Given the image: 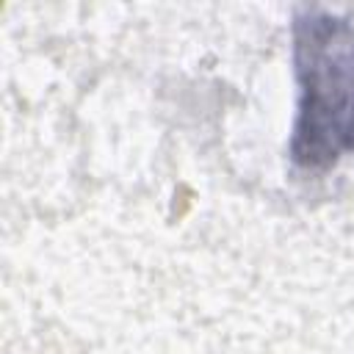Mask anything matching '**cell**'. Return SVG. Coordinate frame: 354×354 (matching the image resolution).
I'll list each match as a JSON object with an SVG mask.
<instances>
[{
    "label": "cell",
    "mask_w": 354,
    "mask_h": 354,
    "mask_svg": "<svg viewBox=\"0 0 354 354\" xmlns=\"http://www.w3.org/2000/svg\"><path fill=\"white\" fill-rule=\"evenodd\" d=\"M299 119L293 160L318 169L354 152V22L326 11L296 19Z\"/></svg>",
    "instance_id": "obj_1"
}]
</instances>
